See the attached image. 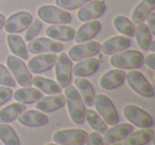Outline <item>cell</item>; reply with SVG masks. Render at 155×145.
I'll list each match as a JSON object with an SVG mask.
<instances>
[{
    "mask_svg": "<svg viewBox=\"0 0 155 145\" xmlns=\"http://www.w3.org/2000/svg\"><path fill=\"white\" fill-rule=\"evenodd\" d=\"M135 37L137 45L143 51H148L150 43L152 40V34L146 24H138L137 28H135Z\"/></svg>",
    "mask_w": 155,
    "mask_h": 145,
    "instance_id": "30",
    "label": "cell"
},
{
    "mask_svg": "<svg viewBox=\"0 0 155 145\" xmlns=\"http://www.w3.org/2000/svg\"><path fill=\"white\" fill-rule=\"evenodd\" d=\"M154 137V130L151 128H142L135 132L127 134L123 140L122 145H146Z\"/></svg>",
    "mask_w": 155,
    "mask_h": 145,
    "instance_id": "24",
    "label": "cell"
},
{
    "mask_svg": "<svg viewBox=\"0 0 155 145\" xmlns=\"http://www.w3.org/2000/svg\"><path fill=\"white\" fill-rule=\"evenodd\" d=\"M27 49L33 54L58 53L64 49L63 45L58 41L51 40L49 38H36L29 43Z\"/></svg>",
    "mask_w": 155,
    "mask_h": 145,
    "instance_id": "13",
    "label": "cell"
},
{
    "mask_svg": "<svg viewBox=\"0 0 155 145\" xmlns=\"http://www.w3.org/2000/svg\"><path fill=\"white\" fill-rule=\"evenodd\" d=\"M58 56L55 53L41 54L32 57L28 63V69L32 73H43L50 70L55 65Z\"/></svg>",
    "mask_w": 155,
    "mask_h": 145,
    "instance_id": "14",
    "label": "cell"
},
{
    "mask_svg": "<svg viewBox=\"0 0 155 145\" xmlns=\"http://www.w3.org/2000/svg\"><path fill=\"white\" fill-rule=\"evenodd\" d=\"M144 62H146V64L148 65L152 70H154L155 69V54L154 53L149 54L146 60H144Z\"/></svg>",
    "mask_w": 155,
    "mask_h": 145,
    "instance_id": "40",
    "label": "cell"
},
{
    "mask_svg": "<svg viewBox=\"0 0 155 145\" xmlns=\"http://www.w3.org/2000/svg\"><path fill=\"white\" fill-rule=\"evenodd\" d=\"M114 26L118 32L125 35L127 37H134L135 36V24L122 15H118L114 18Z\"/></svg>",
    "mask_w": 155,
    "mask_h": 145,
    "instance_id": "31",
    "label": "cell"
},
{
    "mask_svg": "<svg viewBox=\"0 0 155 145\" xmlns=\"http://www.w3.org/2000/svg\"><path fill=\"white\" fill-rule=\"evenodd\" d=\"M110 63L117 69H137L143 65L144 57L136 50H127L118 54H113Z\"/></svg>",
    "mask_w": 155,
    "mask_h": 145,
    "instance_id": "2",
    "label": "cell"
},
{
    "mask_svg": "<svg viewBox=\"0 0 155 145\" xmlns=\"http://www.w3.org/2000/svg\"><path fill=\"white\" fill-rule=\"evenodd\" d=\"M106 10L105 2L102 0H94L89 1L88 3L81 7L78 12V18L81 21H89V20H96L97 18L101 17Z\"/></svg>",
    "mask_w": 155,
    "mask_h": 145,
    "instance_id": "12",
    "label": "cell"
},
{
    "mask_svg": "<svg viewBox=\"0 0 155 145\" xmlns=\"http://www.w3.org/2000/svg\"><path fill=\"white\" fill-rule=\"evenodd\" d=\"M74 84H75V87L79 89L78 91L80 93L84 104L87 105V106H93L96 93L91 82L87 81L84 77H77L74 79Z\"/></svg>",
    "mask_w": 155,
    "mask_h": 145,
    "instance_id": "23",
    "label": "cell"
},
{
    "mask_svg": "<svg viewBox=\"0 0 155 145\" xmlns=\"http://www.w3.org/2000/svg\"><path fill=\"white\" fill-rule=\"evenodd\" d=\"M100 66V62L97 58L89 57L85 58L84 60L78 62V64L72 68L73 74L77 77H85L94 74L98 70Z\"/></svg>",
    "mask_w": 155,
    "mask_h": 145,
    "instance_id": "22",
    "label": "cell"
},
{
    "mask_svg": "<svg viewBox=\"0 0 155 145\" xmlns=\"http://www.w3.org/2000/svg\"><path fill=\"white\" fill-rule=\"evenodd\" d=\"M127 85L139 95L143 98H153L155 94L153 86L148 79L144 77L141 72L138 71H130L127 74H125Z\"/></svg>",
    "mask_w": 155,
    "mask_h": 145,
    "instance_id": "6",
    "label": "cell"
},
{
    "mask_svg": "<svg viewBox=\"0 0 155 145\" xmlns=\"http://www.w3.org/2000/svg\"><path fill=\"white\" fill-rule=\"evenodd\" d=\"M123 114L127 121L139 128H151L153 126V119L148 112L135 105H127L123 108Z\"/></svg>",
    "mask_w": 155,
    "mask_h": 145,
    "instance_id": "9",
    "label": "cell"
},
{
    "mask_svg": "<svg viewBox=\"0 0 155 145\" xmlns=\"http://www.w3.org/2000/svg\"><path fill=\"white\" fill-rule=\"evenodd\" d=\"M0 85L10 88L16 85V81L12 75V73L2 64H0Z\"/></svg>",
    "mask_w": 155,
    "mask_h": 145,
    "instance_id": "35",
    "label": "cell"
},
{
    "mask_svg": "<svg viewBox=\"0 0 155 145\" xmlns=\"http://www.w3.org/2000/svg\"><path fill=\"white\" fill-rule=\"evenodd\" d=\"M77 31L73 28L64 24H54L50 26L46 30V34L48 37L60 41H71L74 39Z\"/></svg>",
    "mask_w": 155,
    "mask_h": 145,
    "instance_id": "20",
    "label": "cell"
},
{
    "mask_svg": "<svg viewBox=\"0 0 155 145\" xmlns=\"http://www.w3.org/2000/svg\"><path fill=\"white\" fill-rule=\"evenodd\" d=\"M148 28L150 30L151 34L155 35V13L154 12H151L148 15Z\"/></svg>",
    "mask_w": 155,
    "mask_h": 145,
    "instance_id": "39",
    "label": "cell"
},
{
    "mask_svg": "<svg viewBox=\"0 0 155 145\" xmlns=\"http://www.w3.org/2000/svg\"><path fill=\"white\" fill-rule=\"evenodd\" d=\"M41 29H43V22L41 19H35L32 24L29 26V29L27 31L26 35H25V38L26 40L31 41L37 36V35L41 33Z\"/></svg>",
    "mask_w": 155,
    "mask_h": 145,
    "instance_id": "36",
    "label": "cell"
},
{
    "mask_svg": "<svg viewBox=\"0 0 155 145\" xmlns=\"http://www.w3.org/2000/svg\"><path fill=\"white\" fill-rule=\"evenodd\" d=\"M20 124L27 127H39L48 123V117L44 112L38 110H25L18 117Z\"/></svg>",
    "mask_w": 155,
    "mask_h": 145,
    "instance_id": "19",
    "label": "cell"
},
{
    "mask_svg": "<svg viewBox=\"0 0 155 145\" xmlns=\"http://www.w3.org/2000/svg\"><path fill=\"white\" fill-rule=\"evenodd\" d=\"M5 15H2V14H0V30L5 27Z\"/></svg>",
    "mask_w": 155,
    "mask_h": 145,
    "instance_id": "41",
    "label": "cell"
},
{
    "mask_svg": "<svg viewBox=\"0 0 155 145\" xmlns=\"http://www.w3.org/2000/svg\"><path fill=\"white\" fill-rule=\"evenodd\" d=\"M32 15L29 12H17L5 21V29L10 34L21 33L29 28V26L32 24Z\"/></svg>",
    "mask_w": 155,
    "mask_h": 145,
    "instance_id": "11",
    "label": "cell"
},
{
    "mask_svg": "<svg viewBox=\"0 0 155 145\" xmlns=\"http://www.w3.org/2000/svg\"><path fill=\"white\" fill-rule=\"evenodd\" d=\"M88 134L83 129L58 130L53 134V141L58 145H84Z\"/></svg>",
    "mask_w": 155,
    "mask_h": 145,
    "instance_id": "7",
    "label": "cell"
},
{
    "mask_svg": "<svg viewBox=\"0 0 155 145\" xmlns=\"http://www.w3.org/2000/svg\"><path fill=\"white\" fill-rule=\"evenodd\" d=\"M32 85H34L41 91L45 92L47 94H50V95L60 94L62 92V88L60 87V85L56 82H54L53 79H46V77L43 76H35L32 79Z\"/></svg>",
    "mask_w": 155,
    "mask_h": 145,
    "instance_id": "28",
    "label": "cell"
},
{
    "mask_svg": "<svg viewBox=\"0 0 155 145\" xmlns=\"http://www.w3.org/2000/svg\"><path fill=\"white\" fill-rule=\"evenodd\" d=\"M110 145H122L121 143H118V142H115V143H113V144H110Z\"/></svg>",
    "mask_w": 155,
    "mask_h": 145,
    "instance_id": "43",
    "label": "cell"
},
{
    "mask_svg": "<svg viewBox=\"0 0 155 145\" xmlns=\"http://www.w3.org/2000/svg\"><path fill=\"white\" fill-rule=\"evenodd\" d=\"M26 106L21 103H12L11 105L5 107L0 110V123H10L17 119L24 111Z\"/></svg>",
    "mask_w": 155,
    "mask_h": 145,
    "instance_id": "29",
    "label": "cell"
},
{
    "mask_svg": "<svg viewBox=\"0 0 155 145\" xmlns=\"http://www.w3.org/2000/svg\"><path fill=\"white\" fill-rule=\"evenodd\" d=\"M55 76L61 88H66L70 85L72 77V60L68 54L62 53L58 56L55 62Z\"/></svg>",
    "mask_w": 155,
    "mask_h": 145,
    "instance_id": "8",
    "label": "cell"
},
{
    "mask_svg": "<svg viewBox=\"0 0 155 145\" xmlns=\"http://www.w3.org/2000/svg\"><path fill=\"white\" fill-rule=\"evenodd\" d=\"M131 46V39L127 36H114L107 39L100 48V51L105 55H113L127 49Z\"/></svg>",
    "mask_w": 155,
    "mask_h": 145,
    "instance_id": "16",
    "label": "cell"
},
{
    "mask_svg": "<svg viewBox=\"0 0 155 145\" xmlns=\"http://www.w3.org/2000/svg\"><path fill=\"white\" fill-rule=\"evenodd\" d=\"M41 98H43V92L37 88L24 87L21 89L16 90L14 93V98L21 104H33Z\"/></svg>",
    "mask_w": 155,
    "mask_h": 145,
    "instance_id": "25",
    "label": "cell"
},
{
    "mask_svg": "<svg viewBox=\"0 0 155 145\" xmlns=\"http://www.w3.org/2000/svg\"><path fill=\"white\" fill-rule=\"evenodd\" d=\"M7 65L10 72L12 73L15 81L22 87H31L32 85V75L28 70L27 65L22 62L21 58L17 56L10 55L7 58Z\"/></svg>",
    "mask_w": 155,
    "mask_h": 145,
    "instance_id": "3",
    "label": "cell"
},
{
    "mask_svg": "<svg viewBox=\"0 0 155 145\" xmlns=\"http://www.w3.org/2000/svg\"><path fill=\"white\" fill-rule=\"evenodd\" d=\"M46 145H58V144H53V143H49V144H46Z\"/></svg>",
    "mask_w": 155,
    "mask_h": 145,
    "instance_id": "44",
    "label": "cell"
},
{
    "mask_svg": "<svg viewBox=\"0 0 155 145\" xmlns=\"http://www.w3.org/2000/svg\"><path fill=\"white\" fill-rule=\"evenodd\" d=\"M133 131V126L129 123L116 124L112 128L107 129L104 132V138H102L104 145H110L115 142L124 139L127 134Z\"/></svg>",
    "mask_w": 155,
    "mask_h": 145,
    "instance_id": "15",
    "label": "cell"
},
{
    "mask_svg": "<svg viewBox=\"0 0 155 145\" xmlns=\"http://www.w3.org/2000/svg\"><path fill=\"white\" fill-rule=\"evenodd\" d=\"M94 105L99 115L108 125H116L119 122V115L113 102L104 94H98L95 96Z\"/></svg>",
    "mask_w": 155,
    "mask_h": 145,
    "instance_id": "5",
    "label": "cell"
},
{
    "mask_svg": "<svg viewBox=\"0 0 155 145\" xmlns=\"http://www.w3.org/2000/svg\"><path fill=\"white\" fill-rule=\"evenodd\" d=\"M85 143H86V145H104L101 134L98 132H91V134H88Z\"/></svg>",
    "mask_w": 155,
    "mask_h": 145,
    "instance_id": "38",
    "label": "cell"
},
{
    "mask_svg": "<svg viewBox=\"0 0 155 145\" xmlns=\"http://www.w3.org/2000/svg\"><path fill=\"white\" fill-rule=\"evenodd\" d=\"M8 45H9L10 50L14 55L17 57L21 58L24 60H27L29 57L28 55V49L25 44L24 39L16 34H9L8 35Z\"/></svg>",
    "mask_w": 155,
    "mask_h": 145,
    "instance_id": "27",
    "label": "cell"
},
{
    "mask_svg": "<svg viewBox=\"0 0 155 145\" xmlns=\"http://www.w3.org/2000/svg\"><path fill=\"white\" fill-rule=\"evenodd\" d=\"M155 9V0H142L138 3L132 13V22L133 24H141L148 15Z\"/></svg>",
    "mask_w": 155,
    "mask_h": 145,
    "instance_id": "26",
    "label": "cell"
},
{
    "mask_svg": "<svg viewBox=\"0 0 155 145\" xmlns=\"http://www.w3.org/2000/svg\"><path fill=\"white\" fill-rule=\"evenodd\" d=\"M0 140L5 145H20L19 138L15 130L7 123H0Z\"/></svg>",
    "mask_w": 155,
    "mask_h": 145,
    "instance_id": "33",
    "label": "cell"
},
{
    "mask_svg": "<svg viewBox=\"0 0 155 145\" xmlns=\"http://www.w3.org/2000/svg\"><path fill=\"white\" fill-rule=\"evenodd\" d=\"M100 30H101V24L98 20L84 24L79 28L78 32H75V41L78 44L86 43V41L93 39L100 32Z\"/></svg>",
    "mask_w": 155,
    "mask_h": 145,
    "instance_id": "21",
    "label": "cell"
},
{
    "mask_svg": "<svg viewBox=\"0 0 155 145\" xmlns=\"http://www.w3.org/2000/svg\"><path fill=\"white\" fill-rule=\"evenodd\" d=\"M85 120L89 124V126L98 134H104L107 130V126H106L104 120L96 111L91 110V109L85 110Z\"/></svg>",
    "mask_w": 155,
    "mask_h": 145,
    "instance_id": "32",
    "label": "cell"
},
{
    "mask_svg": "<svg viewBox=\"0 0 155 145\" xmlns=\"http://www.w3.org/2000/svg\"><path fill=\"white\" fill-rule=\"evenodd\" d=\"M37 14L38 17L47 24H70L72 20V16L69 12L53 5H43L38 9Z\"/></svg>",
    "mask_w": 155,
    "mask_h": 145,
    "instance_id": "4",
    "label": "cell"
},
{
    "mask_svg": "<svg viewBox=\"0 0 155 145\" xmlns=\"http://www.w3.org/2000/svg\"><path fill=\"white\" fill-rule=\"evenodd\" d=\"M127 73L122 69H114L104 73L100 79V86L105 90H112L118 88L123 84Z\"/></svg>",
    "mask_w": 155,
    "mask_h": 145,
    "instance_id": "17",
    "label": "cell"
},
{
    "mask_svg": "<svg viewBox=\"0 0 155 145\" xmlns=\"http://www.w3.org/2000/svg\"><path fill=\"white\" fill-rule=\"evenodd\" d=\"M149 50H151L152 52H155V41L151 40L150 46H149Z\"/></svg>",
    "mask_w": 155,
    "mask_h": 145,
    "instance_id": "42",
    "label": "cell"
},
{
    "mask_svg": "<svg viewBox=\"0 0 155 145\" xmlns=\"http://www.w3.org/2000/svg\"><path fill=\"white\" fill-rule=\"evenodd\" d=\"M89 1L91 0H55V3L61 9L70 11V10H75L83 7Z\"/></svg>",
    "mask_w": 155,
    "mask_h": 145,
    "instance_id": "34",
    "label": "cell"
},
{
    "mask_svg": "<svg viewBox=\"0 0 155 145\" xmlns=\"http://www.w3.org/2000/svg\"><path fill=\"white\" fill-rule=\"evenodd\" d=\"M100 48L101 45L97 41H86L85 44L81 43L69 49L68 56L71 60L80 62L85 58L97 55L100 52Z\"/></svg>",
    "mask_w": 155,
    "mask_h": 145,
    "instance_id": "10",
    "label": "cell"
},
{
    "mask_svg": "<svg viewBox=\"0 0 155 145\" xmlns=\"http://www.w3.org/2000/svg\"><path fill=\"white\" fill-rule=\"evenodd\" d=\"M13 95V91L10 87L0 86V106L7 103Z\"/></svg>",
    "mask_w": 155,
    "mask_h": 145,
    "instance_id": "37",
    "label": "cell"
},
{
    "mask_svg": "<svg viewBox=\"0 0 155 145\" xmlns=\"http://www.w3.org/2000/svg\"><path fill=\"white\" fill-rule=\"evenodd\" d=\"M66 104V98L63 94H56V95L47 96V98H41L39 101L36 102L35 108L44 113L52 112L58 109L62 108Z\"/></svg>",
    "mask_w": 155,
    "mask_h": 145,
    "instance_id": "18",
    "label": "cell"
},
{
    "mask_svg": "<svg viewBox=\"0 0 155 145\" xmlns=\"http://www.w3.org/2000/svg\"><path fill=\"white\" fill-rule=\"evenodd\" d=\"M65 98H66L68 112L70 118L75 124H83L85 121V104L80 93L74 86H67L65 88Z\"/></svg>",
    "mask_w": 155,
    "mask_h": 145,
    "instance_id": "1",
    "label": "cell"
}]
</instances>
